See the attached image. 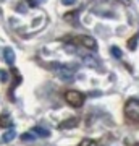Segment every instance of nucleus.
<instances>
[{
  "label": "nucleus",
  "mask_w": 139,
  "mask_h": 146,
  "mask_svg": "<svg viewBox=\"0 0 139 146\" xmlns=\"http://www.w3.org/2000/svg\"><path fill=\"white\" fill-rule=\"evenodd\" d=\"M125 115L133 122H139V99H129L125 104Z\"/></svg>",
  "instance_id": "1"
},
{
  "label": "nucleus",
  "mask_w": 139,
  "mask_h": 146,
  "mask_svg": "<svg viewBox=\"0 0 139 146\" xmlns=\"http://www.w3.org/2000/svg\"><path fill=\"white\" fill-rule=\"evenodd\" d=\"M65 99H67V102L70 106H73V107H81V106L84 104V94L73 89V91H68V93L65 94Z\"/></svg>",
  "instance_id": "2"
},
{
  "label": "nucleus",
  "mask_w": 139,
  "mask_h": 146,
  "mask_svg": "<svg viewBox=\"0 0 139 146\" xmlns=\"http://www.w3.org/2000/svg\"><path fill=\"white\" fill-rule=\"evenodd\" d=\"M55 70H57V75H58L62 80H65V81H70V80H73V72L70 70V68L63 67V65H55Z\"/></svg>",
  "instance_id": "3"
},
{
  "label": "nucleus",
  "mask_w": 139,
  "mask_h": 146,
  "mask_svg": "<svg viewBox=\"0 0 139 146\" xmlns=\"http://www.w3.org/2000/svg\"><path fill=\"white\" fill-rule=\"evenodd\" d=\"M81 42L84 47H88V49H91V50H94V49H97V42H96V39L91 36H82L81 37Z\"/></svg>",
  "instance_id": "4"
},
{
  "label": "nucleus",
  "mask_w": 139,
  "mask_h": 146,
  "mask_svg": "<svg viewBox=\"0 0 139 146\" xmlns=\"http://www.w3.org/2000/svg\"><path fill=\"white\" fill-rule=\"evenodd\" d=\"M3 58H5V62L8 65H13V62H15V52H13L11 47H5L3 49Z\"/></svg>",
  "instance_id": "5"
},
{
  "label": "nucleus",
  "mask_w": 139,
  "mask_h": 146,
  "mask_svg": "<svg viewBox=\"0 0 139 146\" xmlns=\"http://www.w3.org/2000/svg\"><path fill=\"white\" fill-rule=\"evenodd\" d=\"M15 136H16V131L13 130V128H10V130L7 131L5 135H3V138H2V141H3V143H10V141L13 140Z\"/></svg>",
  "instance_id": "6"
},
{
  "label": "nucleus",
  "mask_w": 139,
  "mask_h": 146,
  "mask_svg": "<svg viewBox=\"0 0 139 146\" xmlns=\"http://www.w3.org/2000/svg\"><path fill=\"white\" fill-rule=\"evenodd\" d=\"M78 122H79L78 119L67 120V122H63L62 125H60V128H73V127H76V125H78Z\"/></svg>",
  "instance_id": "7"
},
{
  "label": "nucleus",
  "mask_w": 139,
  "mask_h": 146,
  "mask_svg": "<svg viewBox=\"0 0 139 146\" xmlns=\"http://www.w3.org/2000/svg\"><path fill=\"white\" fill-rule=\"evenodd\" d=\"M32 131H34V133H37L39 136H49V135H50V131L47 130V128H42V127H36Z\"/></svg>",
  "instance_id": "8"
},
{
  "label": "nucleus",
  "mask_w": 139,
  "mask_h": 146,
  "mask_svg": "<svg viewBox=\"0 0 139 146\" xmlns=\"http://www.w3.org/2000/svg\"><path fill=\"white\" fill-rule=\"evenodd\" d=\"M21 140H23V141H32V140H36V136H34V131H32V133H29V131L23 133V135H21Z\"/></svg>",
  "instance_id": "9"
},
{
  "label": "nucleus",
  "mask_w": 139,
  "mask_h": 146,
  "mask_svg": "<svg viewBox=\"0 0 139 146\" xmlns=\"http://www.w3.org/2000/svg\"><path fill=\"white\" fill-rule=\"evenodd\" d=\"M84 63H86V65H89V67H96L94 57H91V55H84Z\"/></svg>",
  "instance_id": "10"
},
{
  "label": "nucleus",
  "mask_w": 139,
  "mask_h": 146,
  "mask_svg": "<svg viewBox=\"0 0 139 146\" xmlns=\"http://www.w3.org/2000/svg\"><path fill=\"white\" fill-rule=\"evenodd\" d=\"M78 146H97V145H96V141L94 140H82Z\"/></svg>",
  "instance_id": "11"
},
{
  "label": "nucleus",
  "mask_w": 139,
  "mask_h": 146,
  "mask_svg": "<svg viewBox=\"0 0 139 146\" xmlns=\"http://www.w3.org/2000/svg\"><path fill=\"white\" fill-rule=\"evenodd\" d=\"M138 39H139V36H136V37H133V39H131V41L128 42L129 50H134V49H136V42H138Z\"/></svg>",
  "instance_id": "12"
},
{
  "label": "nucleus",
  "mask_w": 139,
  "mask_h": 146,
  "mask_svg": "<svg viewBox=\"0 0 139 146\" xmlns=\"http://www.w3.org/2000/svg\"><path fill=\"white\" fill-rule=\"evenodd\" d=\"M112 55L115 58H121V50H120L118 47H112Z\"/></svg>",
  "instance_id": "13"
},
{
  "label": "nucleus",
  "mask_w": 139,
  "mask_h": 146,
  "mask_svg": "<svg viewBox=\"0 0 139 146\" xmlns=\"http://www.w3.org/2000/svg\"><path fill=\"white\" fill-rule=\"evenodd\" d=\"M62 2H63V5H73L76 0H62Z\"/></svg>",
  "instance_id": "14"
},
{
  "label": "nucleus",
  "mask_w": 139,
  "mask_h": 146,
  "mask_svg": "<svg viewBox=\"0 0 139 146\" xmlns=\"http://www.w3.org/2000/svg\"><path fill=\"white\" fill-rule=\"evenodd\" d=\"M28 3H29L31 7H36L37 3H39V0H28Z\"/></svg>",
  "instance_id": "15"
},
{
  "label": "nucleus",
  "mask_w": 139,
  "mask_h": 146,
  "mask_svg": "<svg viewBox=\"0 0 139 146\" xmlns=\"http://www.w3.org/2000/svg\"><path fill=\"white\" fill-rule=\"evenodd\" d=\"M2 73V81H7L8 80V75H7V72H0Z\"/></svg>",
  "instance_id": "16"
}]
</instances>
